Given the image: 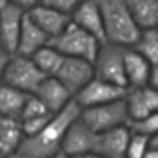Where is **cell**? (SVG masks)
I'll return each instance as SVG.
<instances>
[{"label": "cell", "instance_id": "6da1fadb", "mask_svg": "<svg viewBox=\"0 0 158 158\" xmlns=\"http://www.w3.org/2000/svg\"><path fill=\"white\" fill-rule=\"evenodd\" d=\"M80 107L74 100L60 111L52 115L47 125L35 136L23 137L17 151L28 158H52L60 151L62 141L69 125L80 115Z\"/></svg>", "mask_w": 158, "mask_h": 158}, {"label": "cell", "instance_id": "7a4b0ae2", "mask_svg": "<svg viewBox=\"0 0 158 158\" xmlns=\"http://www.w3.org/2000/svg\"><path fill=\"white\" fill-rule=\"evenodd\" d=\"M101 15L105 28V42L131 47L139 35L132 21L126 0H93Z\"/></svg>", "mask_w": 158, "mask_h": 158}, {"label": "cell", "instance_id": "3957f363", "mask_svg": "<svg viewBox=\"0 0 158 158\" xmlns=\"http://www.w3.org/2000/svg\"><path fill=\"white\" fill-rule=\"evenodd\" d=\"M48 44L64 57L81 58L93 63L100 42L70 21L62 32L49 38Z\"/></svg>", "mask_w": 158, "mask_h": 158}, {"label": "cell", "instance_id": "277c9868", "mask_svg": "<svg viewBox=\"0 0 158 158\" xmlns=\"http://www.w3.org/2000/svg\"><path fill=\"white\" fill-rule=\"evenodd\" d=\"M126 48L127 47L125 46L111 42L100 43L93 60L94 77L104 81L127 88L123 64Z\"/></svg>", "mask_w": 158, "mask_h": 158}, {"label": "cell", "instance_id": "5b68a950", "mask_svg": "<svg viewBox=\"0 0 158 158\" xmlns=\"http://www.w3.org/2000/svg\"><path fill=\"white\" fill-rule=\"evenodd\" d=\"M79 118L95 133H101L112 128L126 126L128 120L125 100H115L111 102L84 107L80 110Z\"/></svg>", "mask_w": 158, "mask_h": 158}, {"label": "cell", "instance_id": "8992f818", "mask_svg": "<svg viewBox=\"0 0 158 158\" xmlns=\"http://www.w3.org/2000/svg\"><path fill=\"white\" fill-rule=\"evenodd\" d=\"M46 75L37 68L31 57L11 54L2 74L1 83L19 89L26 94H33Z\"/></svg>", "mask_w": 158, "mask_h": 158}, {"label": "cell", "instance_id": "52a82bcc", "mask_svg": "<svg viewBox=\"0 0 158 158\" xmlns=\"http://www.w3.org/2000/svg\"><path fill=\"white\" fill-rule=\"evenodd\" d=\"M54 78L74 96L94 78V67L89 60L64 57Z\"/></svg>", "mask_w": 158, "mask_h": 158}, {"label": "cell", "instance_id": "ba28073f", "mask_svg": "<svg viewBox=\"0 0 158 158\" xmlns=\"http://www.w3.org/2000/svg\"><path fill=\"white\" fill-rule=\"evenodd\" d=\"M126 90L127 88L125 86H118L94 77L73 96V100L80 109H84L123 99Z\"/></svg>", "mask_w": 158, "mask_h": 158}, {"label": "cell", "instance_id": "9c48e42d", "mask_svg": "<svg viewBox=\"0 0 158 158\" xmlns=\"http://www.w3.org/2000/svg\"><path fill=\"white\" fill-rule=\"evenodd\" d=\"M123 100L128 118H141L158 110V90L148 85L127 88Z\"/></svg>", "mask_w": 158, "mask_h": 158}, {"label": "cell", "instance_id": "30bf717a", "mask_svg": "<svg viewBox=\"0 0 158 158\" xmlns=\"http://www.w3.org/2000/svg\"><path fill=\"white\" fill-rule=\"evenodd\" d=\"M95 138L96 133L93 132L79 117H77L65 131L60 151L69 157L93 152Z\"/></svg>", "mask_w": 158, "mask_h": 158}, {"label": "cell", "instance_id": "8fae6325", "mask_svg": "<svg viewBox=\"0 0 158 158\" xmlns=\"http://www.w3.org/2000/svg\"><path fill=\"white\" fill-rule=\"evenodd\" d=\"M25 11L6 2L0 9V47L15 54Z\"/></svg>", "mask_w": 158, "mask_h": 158}, {"label": "cell", "instance_id": "7c38bea8", "mask_svg": "<svg viewBox=\"0 0 158 158\" xmlns=\"http://www.w3.org/2000/svg\"><path fill=\"white\" fill-rule=\"evenodd\" d=\"M130 131L126 126L96 133L93 152L101 158H126Z\"/></svg>", "mask_w": 158, "mask_h": 158}, {"label": "cell", "instance_id": "4fadbf2b", "mask_svg": "<svg viewBox=\"0 0 158 158\" xmlns=\"http://www.w3.org/2000/svg\"><path fill=\"white\" fill-rule=\"evenodd\" d=\"M70 21L95 37L100 43L105 42V28L96 4L93 0H81L70 14Z\"/></svg>", "mask_w": 158, "mask_h": 158}, {"label": "cell", "instance_id": "5bb4252c", "mask_svg": "<svg viewBox=\"0 0 158 158\" xmlns=\"http://www.w3.org/2000/svg\"><path fill=\"white\" fill-rule=\"evenodd\" d=\"M26 14L49 38L62 32L65 28V26L70 22L69 15L44 6L42 4H37Z\"/></svg>", "mask_w": 158, "mask_h": 158}, {"label": "cell", "instance_id": "9a60e30c", "mask_svg": "<svg viewBox=\"0 0 158 158\" xmlns=\"http://www.w3.org/2000/svg\"><path fill=\"white\" fill-rule=\"evenodd\" d=\"M33 95H36L52 114L60 111L68 102L73 100L72 94L54 77H46Z\"/></svg>", "mask_w": 158, "mask_h": 158}, {"label": "cell", "instance_id": "2e32d148", "mask_svg": "<svg viewBox=\"0 0 158 158\" xmlns=\"http://www.w3.org/2000/svg\"><path fill=\"white\" fill-rule=\"evenodd\" d=\"M48 41L49 37L25 12L15 53L25 57H31L36 51L48 44Z\"/></svg>", "mask_w": 158, "mask_h": 158}, {"label": "cell", "instance_id": "e0dca14e", "mask_svg": "<svg viewBox=\"0 0 158 158\" xmlns=\"http://www.w3.org/2000/svg\"><path fill=\"white\" fill-rule=\"evenodd\" d=\"M123 64L127 88L148 85V79L153 65L147 59H144L131 47H127L125 52Z\"/></svg>", "mask_w": 158, "mask_h": 158}, {"label": "cell", "instance_id": "ac0fdd59", "mask_svg": "<svg viewBox=\"0 0 158 158\" xmlns=\"http://www.w3.org/2000/svg\"><path fill=\"white\" fill-rule=\"evenodd\" d=\"M130 16L139 31L157 28L158 0H126Z\"/></svg>", "mask_w": 158, "mask_h": 158}, {"label": "cell", "instance_id": "d6986e66", "mask_svg": "<svg viewBox=\"0 0 158 158\" xmlns=\"http://www.w3.org/2000/svg\"><path fill=\"white\" fill-rule=\"evenodd\" d=\"M30 94L0 83V116L19 118Z\"/></svg>", "mask_w": 158, "mask_h": 158}, {"label": "cell", "instance_id": "ffe728a7", "mask_svg": "<svg viewBox=\"0 0 158 158\" xmlns=\"http://www.w3.org/2000/svg\"><path fill=\"white\" fill-rule=\"evenodd\" d=\"M23 137L19 118L0 116V156L17 151Z\"/></svg>", "mask_w": 158, "mask_h": 158}, {"label": "cell", "instance_id": "44dd1931", "mask_svg": "<svg viewBox=\"0 0 158 158\" xmlns=\"http://www.w3.org/2000/svg\"><path fill=\"white\" fill-rule=\"evenodd\" d=\"M138 54L147 59L152 65H158V31L148 28L139 31L135 43L131 46Z\"/></svg>", "mask_w": 158, "mask_h": 158}, {"label": "cell", "instance_id": "7402d4cb", "mask_svg": "<svg viewBox=\"0 0 158 158\" xmlns=\"http://www.w3.org/2000/svg\"><path fill=\"white\" fill-rule=\"evenodd\" d=\"M31 59L46 77H54L64 59V56H62L51 44H46L36 51L31 56Z\"/></svg>", "mask_w": 158, "mask_h": 158}, {"label": "cell", "instance_id": "603a6c76", "mask_svg": "<svg viewBox=\"0 0 158 158\" xmlns=\"http://www.w3.org/2000/svg\"><path fill=\"white\" fill-rule=\"evenodd\" d=\"M126 127L130 133H136L141 136H152L158 132V114H152L141 118H128Z\"/></svg>", "mask_w": 158, "mask_h": 158}, {"label": "cell", "instance_id": "cb8c5ba5", "mask_svg": "<svg viewBox=\"0 0 158 158\" xmlns=\"http://www.w3.org/2000/svg\"><path fill=\"white\" fill-rule=\"evenodd\" d=\"M148 149V137L136 133H130V139L126 149V158H143Z\"/></svg>", "mask_w": 158, "mask_h": 158}, {"label": "cell", "instance_id": "d4e9b609", "mask_svg": "<svg viewBox=\"0 0 158 158\" xmlns=\"http://www.w3.org/2000/svg\"><path fill=\"white\" fill-rule=\"evenodd\" d=\"M47 114H52L47 110V107L43 105V102L33 94H30L23 109L21 111L20 115V120L23 118H30V117H36V116H42V115H47Z\"/></svg>", "mask_w": 158, "mask_h": 158}, {"label": "cell", "instance_id": "484cf974", "mask_svg": "<svg viewBox=\"0 0 158 158\" xmlns=\"http://www.w3.org/2000/svg\"><path fill=\"white\" fill-rule=\"evenodd\" d=\"M53 114H47L42 116H36V117H30V118H23L20 120L21 123V130L25 137H31L38 133L51 120Z\"/></svg>", "mask_w": 158, "mask_h": 158}, {"label": "cell", "instance_id": "4316f807", "mask_svg": "<svg viewBox=\"0 0 158 158\" xmlns=\"http://www.w3.org/2000/svg\"><path fill=\"white\" fill-rule=\"evenodd\" d=\"M80 1L81 0H40V4L70 16Z\"/></svg>", "mask_w": 158, "mask_h": 158}, {"label": "cell", "instance_id": "83f0119b", "mask_svg": "<svg viewBox=\"0 0 158 158\" xmlns=\"http://www.w3.org/2000/svg\"><path fill=\"white\" fill-rule=\"evenodd\" d=\"M9 4L23 10L25 12H27L30 9H32L33 6H36L37 4H40V0H6Z\"/></svg>", "mask_w": 158, "mask_h": 158}, {"label": "cell", "instance_id": "f1b7e54d", "mask_svg": "<svg viewBox=\"0 0 158 158\" xmlns=\"http://www.w3.org/2000/svg\"><path fill=\"white\" fill-rule=\"evenodd\" d=\"M11 54L9 52H6L4 48L0 47V83H1V79H2V74L5 72V68L9 63V59H10Z\"/></svg>", "mask_w": 158, "mask_h": 158}, {"label": "cell", "instance_id": "f546056e", "mask_svg": "<svg viewBox=\"0 0 158 158\" xmlns=\"http://www.w3.org/2000/svg\"><path fill=\"white\" fill-rule=\"evenodd\" d=\"M148 86L156 88L158 89V65H153L151 74H149V79H148Z\"/></svg>", "mask_w": 158, "mask_h": 158}, {"label": "cell", "instance_id": "4dcf8cb0", "mask_svg": "<svg viewBox=\"0 0 158 158\" xmlns=\"http://www.w3.org/2000/svg\"><path fill=\"white\" fill-rule=\"evenodd\" d=\"M0 158H28L26 157L23 153H21L20 151H15L12 153H9V154H5V156H0Z\"/></svg>", "mask_w": 158, "mask_h": 158}, {"label": "cell", "instance_id": "1f68e13d", "mask_svg": "<svg viewBox=\"0 0 158 158\" xmlns=\"http://www.w3.org/2000/svg\"><path fill=\"white\" fill-rule=\"evenodd\" d=\"M143 158H158V149H151V148H148L146 151Z\"/></svg>", "mask_w": 158, "mask_h": 158}, {"label": "cell", "instance_id": "d6a6232c", "mask_svg": "<svg viewBox=\"0 0 158 158\" xmlns=\"http://www.w3.org/2000/svg\"><path fill=\"white\" fill-rule=\"evenodd\" d=\"M72 158H101V157L98 156V154L94 153V152H88V153L79 154V156H75V157H72Z\"/></svg>", "mask_w": 158, "mask_h": 158}, {"label": "cell", "instance_id": "836d02e7", "mask_svg": "<svg viewBox=\"0 0 158 158\" xmlns=\"http://www.w3.org/2000/svg\"><path fill=\"white\" fill-rule=\"evenodd\" d=\"M52 158H72V157H69V156H67L65 153H63L62 151H59L57 154H54Z\"/></svg>", "mask_w": 158, "mask_h": 158}, {"label": "cell", "instance_id": "e575fe53", "mask_svg": "<svg viewBox=\"0 0 158 158\" xmlns=\"http://www.w3.org/2000/svg\"><path fill=\"white\" fill-rule=\"evenodd\" d=\"M6 2H7L6 0H0V9H1V7H2V6L6 4Z\"/></svg>", "mask_w": 158, "mask_h": 158}]
</instances>
